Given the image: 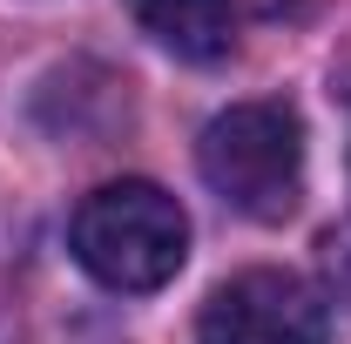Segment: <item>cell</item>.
<instances>
[{
    "label": "cell",
    "instance_id": "cell-1",
    "mask_svg": "<svg viewBox=\"0 0 351 344\" xmlns=\"http://www.w3.org/2000/svg\"><path fill=\"white\" fill-rule=\"evenodd\" d=\"M68 250L108 291H162L189 257V216L156 182H101L68 223Z\"/></svg>",
    "mask_w": 351,
    "mask_h": 344
},
{
    "label": "cell",
    "instance_id": "cell-2",
    "mask_svg": "<svg viewBox=\"0 0 351 344\" xmlns=\"http://www.w3.org/2000/svg\"><path fill=\"white\" fill-rule=\"evenodd\" d=\"M196 169L250 223H284L304 196V122L291 101H237L196 142Z\"/></svg>",
    "mask_w": 351,
    "mask_h": 344
},
{
    "label": "cell",
    "instance_id": "cell-3",
    "mask_svg": "<svg viewBox=\"0 0 351 344\" xmlns=\"http://www.w3.org/2000/svg\"><path fill=\"white\" fill-rule=\"evenodd\" d=\"M331 304L291 270H243L210 291L196 317V344H324Z\"/></svg>",
    "mask_w": 351,
    "mask_h": 344
},
{
    "label": "cell",
    "instance_id": "cell-4",
    "mask_svg": "<svg viewBox=\"0 0 351 344\" xmlns=\"http://www.w3.org/2000/svg\"><path fill=\"white\" fill-rule=\"evenodd\" d=\"M135 27L176 61H223L237 41V7L230 0H129Z\"/></svg>",
    "mask_w": 351,
    "mask_h": 344
},
{
    "label": "cell",
    "instance_id": "cell-5",
    "mask_svg": "<svg viewBox=\"0 0 351 344\" xmlns=\"http://www.w3.org/2000/svg\"><path fill=\"white\" fill-rule=\"evenodd\" d=\"M317 257H324V277H331V291H351V216H345V223H331V230H324V243H317Z\"/></svg>",
    "mask_w": 351,
    "mask_h": 344
},
{
    "label": "cell",
    "instance_id": "cell-6",
    "mask_svg": "<svg viewBox=\"0 0 351 344\" xmlns=\"http://www.w3.org/2000/svg\"><path fill=\"white\" fill-rule=\"evenodd\" d=\"M338 88H345V101H351V54L338 61Z\"/></svg>",
    "mask_w": 351,
    "mask_h": 344
}]
</instances>
